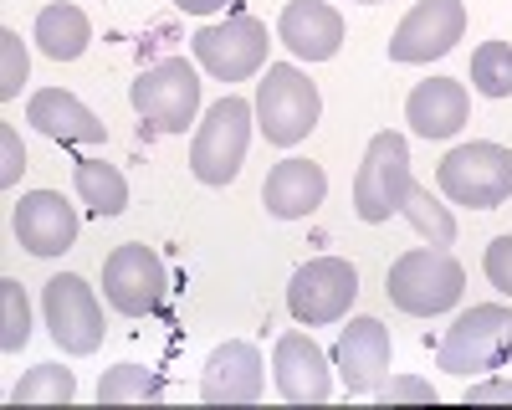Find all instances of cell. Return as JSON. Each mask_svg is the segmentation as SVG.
I'll return each mask as SVG.
<instances>
[{"instance_id":"33","label":"cell","mask_w":512,"mask_h":410,"mask_svg":"<svg viewBox=\"0 0 512 410\" xmlns=\"http://www.w3.org/2000/svg\"><path fill=\"white\" fill-rule=\"evenodd\" d=\"M359 6H379V0H359Z\"/></svg>"},{"instance_id":"9","label":"cell","mask_w":512,"mask_h":410,"mask_svg":"<svg viewBox=\"0 0 512 410\" xmlns=\"http://www.w3.org/2000/svg\"><path fill=\"white\" fill-rule=\"evenodd\" d=\"M103 293L118 313L128 318H149L164 308V293H169V277H164V262L159 252H149L144 241H123L108 252L103 262Z\"/></svg>"},{"instance_id":"4","label":"cell","mask_w":512,"mask_h":410,"mask_svg":"<svg viewBox=\"0 0 512 410\" xmlns=\"http://www.w3.org/2000/svg\"><path fill=\"white\" fill-rule=\"evenodd\" d=\"M318 113H323V98H318V82L292 67V62H272L267 77L256 82V129H262L272 144H303L313 129H318Z\"/></svg>"},{"instance_id":"1","label":"cell","mask_w":512,"mask_h":410,"mask_svg":"<svg viewBox=\"0 0 512 410\" xmlns=\"http://www.w3.org/2000/svg\"><path fill=\"white\" fill-rule=\"evenodd\" d=\"M354 211L379 226L390 216H405L431 246H451L456 241V221L446 205L431 200V190H420L410 175V144L405 134H374L364 159H359V175H354Z\"/></svg>"},{"instance_id":"5","label":"cell","mask_w":512,"mask_h":410,"mask_svg":"<svg viewBox=\"0 0 512 410\" xmlns=\"http://www.w3.org/2000/svg\"><path fill=\"white\" fill-rule=\"evenodd\" d=\"M251 118H256V103H246V98H221V103L205 108L195 144H190L195 180L231 185L241 175V159H246V144H251Z\"/></svg>"},{"instance_id":"32","label":"cell","mask_w":512,"mask_h":410,"mask_svg":"<svg viewBox=\"0 0 512 410\" xmlns=\"http://www.w3.org/2000/svg\"><path fill=\"white\" fill-rule=\"evenodd\" d=\"M180 11H190V16H210V11H221L226 0H175Z\"/></svg>"},{"instance_id":"7","label":"cell","mask_w":512,"mask_h":410,"mask_svg":"<svg viewBox=\"0 0 512 410\" xmlns=\"http://www.w3.org/2000/svg\"><path fill=\"white\" fill-rule=\"evenodd\" d=\"M128 98H134L144 123H154L164 134H185L200 113V77L185 57H164V62H154L134 77Z\"/></svg>"},{"instance_id":"21","label":"cell","mask_w":512,"mask_h":410,"mask_svg":"<svg viewBox=\"0 0 512 410\" xmlns=\"http://www.w3.org/2000/svg\"><path fill=\"white\" fill-rule=\"evenodd\" d=\"M88 41H93V21L77 6H67V0H57V6H47L36 16V47L52 62H77L88 52Z\"/></svg>"},{"instance_id":"13","label":"cell","mask_w":512,"mask_h":410,"mask_svg":"<svg viewBox=\"0 0 512 410\" xmlns=\"http://www.w3.org/2000/svg\"><path fill=\"white\" fill-rule=\"evenodd\" d=\"M262 349L246 339H226L210 349L200 369V400L205 405H256L262 400Z\"/></svg>"},{"instance_id":"23","label":"cell","mask_w":512,"mask_h":410,"mask_svg":"<svg viewBox=\"0 0 512 410\" xmlns=\"http://www.w3.org/2000/svg\"><path fill=\"white\" fill-rule=\"evenodd\" d=\"M159 395H164V380L144 364H113L98 380V405H144V400H159Z\"/></svg>"},{"instance_id":"14","label":"cell","mask_w":512,"mask_h":410,"mask_svg":"<svg viewBox=\"0 0 512 410\" xmlns=\"http://www.w3.org/2000/svg\"><path fill=\"white\" fill-rule=\"evenodd\" d=\"M11 231H16V241L26 246L31 257H62V252H72V241H77V211L57 190H31V195L16 200Z\"/></svg>"},{"instance_id":"29","label":"cell","mask_w":512,"mask_h":410,"mask_svg":"<svg viewBox=\"0 0 512 410\" xmlns=\"http://www.w3.org/2000/svg\"><path fill=\"white\" fill-rule=\"evenodd\" d=\"M374 400L379 405H395V400H436V390L425 380H379L374 385Z\"/></svg>"},{"instance_id":"15","label":"cell","mask_w":512,"mask_h":410,"mask_svg":"<svg viewBox=\"0 0 512 410\" xmlns=\"http://www.w3.org/2000/svg\"><path fill=\"white\" fill-rule=\"evenodd\" d=\"M390 354H395V344H390V328L379 318H349V328L333 344V364L344 375V390L374 395V385L390 375Z\"/></svg>"},{"instance_id":"26","label":"cell","mask_w":512,"mask_h":410,"mask_svg":"<svg viewBox=\"0 0 512 410\" xmlns=\"http://www.w3.org/2000/svg\"><path fill=\"white\" fill-rule=\"evenodd\" d=\"M31 339V308H26V287L16 277H0V349L21 354Z\"/></svg>"},{"instance_id":"16","label":"cell","mask_w":512,"mask_h":410,"mask_svg":"<svg viewBox=\"0 0 512 410\" xmlns=\"http://www.w3.org/2000/svg\"><path fill=\"white\" fill-rule=\"evenodd\" d=\"M272 375H277V395L292 405H323L333 395V369L328 354L308 339V334H282L272 349Z\"/></svg>"},{"instance_id":"30","label":"cell","mask_w":512,"mask_h":410,"mask_svg":"<svg viewBox=\"0 0 512 410\" xmlns=\"http://www.w3.org/2000/svg\"><path fill=\"white\" fill-rule=\"evenodd\" d=\"M512 405V380H482V385H472L466 390V405Z\"/></svg>"},{"instance_id":"31","label":"cell","mask_w":512,"mask_h":410,"mask_svg":"<svg viewBox=\"0 0 512 410\" xmlns=\"http://www.w3.org/2000/svg\"><path fill=\"white\" fill-rule=\"evenodd\" d=\"M0 144H6V170H0V185H16V175L26 170V154H21V144H16V129H0Z\"/></svg>"},{"instance_id":"18","label":"cell","mask_w":512,"mask_h":410,"mask_svg":"<svg viewBox=\"0 0 512 410\" xmlns=\"http://www.w3.org/2000/svg\"><path fill=\"white\" fill-rule=\"evenodd\" d=\"M466 113H472V98H466V82L456 77H425L405 98V123L420 139H451L466 123Z\"/></svg>"},{"instance_id":"28","label":"cell","mask_w":512,"mask_h":410,"mask_svg":"<svg viewBox=\"0 0 512 410\" xmlns=\"http://www.w3.org/2000/svg\"><path fill=\"white\" fill-rule=\"evenodd\" d=\"M487 282L497 287V293L512 298V236H497L487 246Z\"/></svg>"},{"instance_id":"17","label":"cell","mask_w":512,"mask_h":410,"mask_svg":"<svg viewBox=\"0 0 512 410\" xmlns=\"http://www.w3.org/2000/svg\"><path fill=\"white\" fill-rule=\"evenodd\" d=\"M277 41L297 62H328L344 47V16L328 0H287L277 16Z\"/></svg>"},{"instance_id":"10","label":"cell","mask_w":512,"mask_h":410,"mask_svg":"<svg viewBox=\"0 0 512 410\" xmlns=\"http://www.w3.org/2000/svg\"><path fill=\"white\" fill-rule=\"evenodd\" d=\"M41 308H47V328H52L62 354H93L108 334L93 287L77 272H62V277H52L47 287H41Z\"/></svg>"},{"instance_id":"20","label":"cell","mask_w":512,"mask_h":410,"mask_svg":"<svg viewBox=\"0 0 512 410\" xmlns=\"http://www.w3.org/2000/svg\"><path fill=\"white\" fill-rule=\"evenodd\" d=\"M26 123H36V129L47 139H57V144H103V118L88 103H77L72 93H62V88L31 93Z\"/></svg>"},{"instance_id":"2","label":"cell","mask_w":512,"mask_h":410,"mask_svg":"<svg viewBox=\"0 0 512 410\" xmlns=\"http://www.w3.org/2000/svg\"><path fill=\"white\" fill-rule=\"evenodd\" d=\"M436 364L446 375H492V369H507L512 364V308L502 303H477L466 308L436 349Z\"/></svg>"},{"instance_id":"25","label":"cell","mask_w":512,"mask_h":410,"mask_svg":"<svg viewBox=\"0 0 512 410\" xmlns=\"http://www.w3.org/2000/svg\"><path fill=\"white\" fill-rule=\"evenodd\" d=\"M472 88L482 98H512V47L507 41H482L472 52Z\"/></svg>"},{"instance_id":"24","label":"cell","mask_w":512,"mask_h":410,"mask_svg":"<svg viewBox=\"0 0 512 410\" xmlns=\"http://www.w3.org/2000/svg\"><path fill=\"white\" fill-rule=\"evenodd\" d=\"M77 395V380H72V369L62 364H36L21 375V385L11 390L16 405H67Z\"/></svg>"},{"instance_id":"27","label":"cell","mask_w":512,"mask_h":410,"mask_svg":"<svg viewBox=\"0 0 512 410\" xmlns=\"http://www.w3.org/2000/svg\"><path fill=\"white\" fill-rule=\"evenodd\" d=\"M0 57H6V67H0V98H16L21 93V82H26V47H21V36L6 26L0 31Z\"/></svg>"},{"instance_id":"12","label":"cell","mask_w":512,"mask_h":410,"mask_svg":"<svg viewBox=\"0 0 512 410\" xmlns=\"http://www.w3.org/2000/svg\"><path fill=\"white\" fill-rule=\"evenodd\" d=\"M466 31V6L461 0H420V6L395 26L390 36V62H431L446 57Z\"/></svg>"},{"instance_id":"8","label":"cell","mask_w":512,"mask_h":410,"mask_svg":"<svg viewBox=\"0 0 512 410\" xmlns=\"http://www.w3.org/2000/svg\"><path fill=\"white\" fill-rule=\"evenodd\" d=\"M359 298V272L354 262L344 257H313L292 272L287 282V308L297 323L308 328H323V323H338Z\"/></svg>"},{"instance_id":"19","label":"cell","mask_w":512,"mask_h":410,"mask_svg":"<svg viewBox=\"0 0 512 410\" xmlns=\"http://www.w3.org/2000/svg\"><path fill=\"white\" fill-rule=\"evenodd\" d=\"M323 195H328V175H323V164H313V159H282L277 170L267 175V185H262V205L277 221L313 216L323 205Z\"/></svg>"},{"instance_id":"3","label":"cell","mask_w":512,"mask_h":410,"mask_svg":"<svg viewBox=\"0 0 512 410\" xmlns=\"http://www.w3.org/2000/svg\"><path fill=\"white\" fill-rule=\"evenodd\" d=\"M461 287H466V272H461V262L446 252V246H415V252L395 257L390 277H384L390 303L415 313V318H436V313L456 308Z\"/></svg>"},{"instance_id":"6","label":"cell","mask_w":512,"mask_h":410,"mask_svg":"<svg viewBox=\"0 0 512 410\" xmlns=\"http://www.w3.org/2000/svg\"><path fill=\"white\" fill-rule=\"evenodd\" d=\"M441 195L451 205H472V211H497L512 195V149L502 144H461L441 159Z\"/></svg>"},{"instance_id":"11","label":"cell","mask_w":512,"mask_h":410,"mask_svg":"<svg viewBox=\"0 0 512 410\" xmlns=\"http://www.w3.org/2000/svg\"><path fill=\"white\" fill-rule=\"evenodd\" d=\"M267 26L256 21V16H226L216 26H200L195 31V57L210 77H221V82H246L262 72L267 62Z\"/></svg>"},{"instance_id":"22","label":"cell","mask_w":512,"mask_h":410,"mask_svg":"<svg viewBox=\"0 0 512 410\" xmlns=\"http://www.w3.org/2000/svg\"><path fill=\"white\" fill-rule=\"evenodd\" d=\"M72 185H77L82 205L98 211V216H123L128 211V180H123V170H113V164H103V159H77Z\"/></svg>"}]
</instances>
